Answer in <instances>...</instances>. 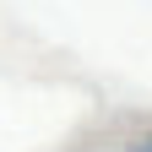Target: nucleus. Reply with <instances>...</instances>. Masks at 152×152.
I'll list each match as a JSON object with an SVG mask.
<instances>
[{"label": "nucleus", "mask_w": 152, "mask_h": 152, "mask_svg": "<svg viewBox=\"0 0 152 152\" xmlns=\"http://www.w3.org/2000/svg\"><path fill=\"white\" fill-rule=\"evenodd\" d=\"M125 152H152V136H136V141H130Z\"/></svg>", "instance_id": "1"}]
</instances>
